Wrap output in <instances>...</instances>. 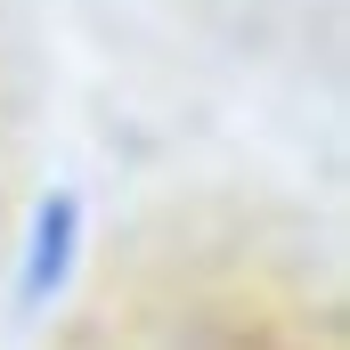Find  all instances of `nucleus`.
Returning <instances> with one entry per match:
<instances>
[{
  "label": "nucleus",
  "instance_id": "obj_1",
  "mask_svg": "<svg viewBox=\"0 0 350 350\" xmlns=\"http://www.w3.org/2000/svg\"><path fill=\"white\" fill-rule=\"evenodd\" d=\"M74 253H82V196H74V187H49V196L33 204V228H25L16 301H25V310L57 301V293H66V277H74Z\"/></svg>",
  "mask_w": 350,
  "mask_h": 350
}]
</instances>
